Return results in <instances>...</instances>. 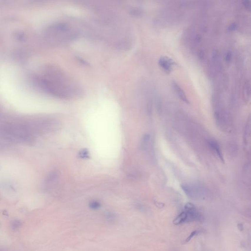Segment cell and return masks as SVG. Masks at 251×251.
<instances>
[{
    "instance_id": "obj_16",
    "label": "cell",
    "mask_w": 251,
    "mask_h": 251,
    "mask_svg": "<svg viewBox=\"0 0 251 251\" xmlns=\"http://www.w3.org/2000/svg\"><path fill=\"white\" fill-rule=\"evenodd\" d=\"M237 27V26L236 24H231V25H230L229 26V29L230 31H235Z\"/></svg>"
},
{
    "instance_id": "obj_11",
    "label": "cell",
    "mask_w": 251,
    "mask_h": 251,
    "mask_svg": "<svg viewBox=\"0 0 251 251\" xmlns=\"http://www.w3.org/2000/svg\"><path fill=\"white\" fill-rule=\"evenodd\" d=\"M250 85H249V84L248 82H246L245 85H244L243 91H244V94L245 95V96H246L247 98H248V97L250 96Z\"/></svg>"
},
{
    "instance_id": "obj_6",
    "label": "cell",
    "mask_w": 251,
    "mask_h": 251,
    "mask_svg": "<svg viewBox=\"0 0 251 251\" xmlns=\"http://www.w3.org/2000/svg\"><path fill=\"white\" fill-rule=\"evenodd\" d=\"M209 144L210 149L213 151L215 154H216L222 162H224L223 155L219 143L215 140H210L209 141Z\"/></svg>"
},
{
    "instance_id": "obj_7",
    "label": "cell",
    "mask_w": 251,
    "mask_h": 251,
    "mask_svg": "<svg viewBox=\"0 0 251 251\" xmlns=\"http://www.w3.org/2000/svg\"><path fill=\"white\" fill-rule=\"evenodd\" d=\"M59 177V172L57 171H54L50 172L46 178L45 184L48 187H51L55 184Z\"/></svg>"
},
{
    "instance_id": "obj_13",
    "label": "cell",
    "mask_w": 251,
    "mask_h": 251,
    "mask_svg": "<svg viewBox=\"0 0 251 251\" xmlns=\"http://www.w3.org/2000/svg\"><path fill=\"white\" fill-rule=\"evenodd\" d=\"M199 232L198 231H193V232H191V234H190V235L188 236V237L185 240V242H189V241H190V240L193 237H195L196 235H198Z\"/></svg>"
},
{
    "instance_id": "obj_4",
    "label": "cell",
    "mask_w": 251,
    "mask_h": 251,
    "mask_svg": "<svg viewBox=\"0 0 251 251\" xmlns=\"http://www.w3.org/2000/svg\"><path fill=\"white\" fill-rule=\"evenodd\" d=\"M159 64L165 71L169 73L172 71L174 65L176 64V62L170 57L162 56L159 59Z\"/></svg>"
},
{
    "instance_id": "obj_1",
    "label": "cell",
    "mask_w": 251,
    "mask_h": 251,
    "mask_svg": "<svg viewBox=\"0 0 251 251\" xmlns=\"http://www.w3.org/2000/svg\"><path fill=\"white\" fill-rule=\"evenodd\" d=\"M0 134L8 139L20 142H30L34 139L29 129L21 124H7L1 127Z\"/></svg>"
},
{
    "instance_id": "obj_15",
    "label": "cell",
    "mask_w": 251,
    "mask_h": 251,
    "mask_svg": "<svg viewBox=\"0 0 251 251\" xmlns=\"http://www.w3.org/2000/svg\"><path fill=\"white\" fill-rule=\"evenodd\" d=\"M243 4L244 5V6L246 9H248L249 10H250V7H251V4H250V1H242Z\"/></svg>"
},
{
    "instance_id": "obj_3",
    "label": "cell",
    "mask_w": 251,
    "mask_h": 251,
    "mask_svg": "<svg viewBox=\"0 0 251 251\" xmlns=\"http://www.w3.org/2000/svg\"><path fill=\"white\" fill-rule=\"evenodd\" d=\"M184 211L188 216V222L193 221H201L203 220V216L197 210L195 207L190 203H187L184 207Z\"/></svg>"
},
{
    "instance_id": "obj_10",
    "label": "cell",
    "mask_w": 251,
    "mask_h": 251,
    "mask_svg": "<svg viewBox=\"0 0 251 251\" xmlns=\"http://www.w3.org/2000/svg\"><path fill=\"white\" fill-rule=\"evenodd\" d=\"M89 207L92 210H96L101 207V204L97 201H93L89 203Z\"/></svg>"
},
{
    "instance_id": "obj_12",
    "label": "cell",
    "mask_w": 251,
    "mask_h": 251,
    "mask_svg": "<svg viewBox=\"0 0 251 251\" xmlns=\"http://www.w3.org/2000/svg\"><path fill=\"white\" fill-rule=\"evenodd\" d=\"M79 156H80V157H82V159L87 158V157H88V156H89L88 151L86 150V149H84L82 151H81L79 152Z\"/></svg>"
},
{
    "instance_id": "obj_2",
    "label": "cell",
    "mask_w": 251,
    "mask_h": 251,
    "mask_svg": "<svg viewBox=\"0 0 251 251\" xmlns=\"http://www.w3.org/2000/svg\"><path fill=\"white\" fill-rule=\"evenodd\" d=\"M181 187L186 195L191 198L200 199L204 196V190L199 185L184 184Z\"/></svg>"
},
{
    "instance_id": "obj_9",
    "label": "cell",
    "mask_w": 251,
    "mask_h": 251,
    "mask_svg": "<svg viewBox=\"0 0 251 251\" xmlns=\"http://www.w3.org/2000/svg\"><path fill=\"white\" fill-rule=\"evenodd\" d=\"M150 136L149 134H145L141 140V147L143 150H145L148 145L149 142L150 141Z\"/></svg>"
},
{
    "instance_id": "obj_14",
    "label": "cell",
    "mask_w": 251,
    "mask_h": 251,
    "mask_svg": "<svg viewBox=\"0 0 251 251\" xmlns=\"http://www.w3.org/2000/svg\"><path fill=\"white\" fill-rule=\"evenodd\" d=\"M232 54L231 53V51H227L225 56V60L227 63H230L232 60Z\"/></svg>"
},
{
    "instance_id": "obj_8",
    "label": "cell",
    "mask_w": 251,
    "mask_h": 251,
    "mask_svg": "<svg viewBox=\"0 0 251 251\" xmlns=\"http://www.w3.org/2000/svg\"><path fill=\"white\" fill-rule=\"evenodd\" d=\"M186 222H188V216L187 212L184 211L174 220L173 223L174 225H178Z\"/></svg>"
},
{
    "instance_id": "obj_5",
    "label": "cell",
    "mask_w": 251,
    "mask_h": 251,
    "mask_svg": "<svg viewBox=\"0 0 251 251\" xmlns=\"http://www.w3.org/2000/svg\"><path fill=\"white\" fill-rule=\"evenodd\" d=\"M172 85L174 91L176 93L178 97H179V98L182 100V101L184 102V103L188 104L189 103V101H188L187 97L185 93L184 92V89H182V87L179 85V84H178V82H176L173 81L172 82Z\"/></svg>"
},
{
    "instance_id": "obj_17",
    "label": "cell",
    "mask_w": 251,
    "mask_h": 251,
    "mask_svg": "<svg viewBox=\"0 0 251 251\" xmlns=\"http://www.w3.org/2000/svg\"><path fill=\"white\" fill-rule=\"evenodd\" d=\"M237 227H238V229L240 231H242L243 230V225H242V224H238Z\"/></svg>"
}]
</instances>
